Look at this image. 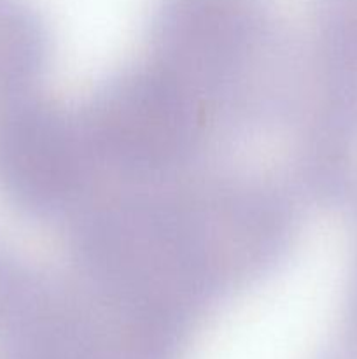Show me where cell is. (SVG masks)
<instances>
[{"mask_svg": "<svg viewBox=\"0 0 357 359\" xmlns=\"http://www.w3.org/2000/svg\"><path fill=\"white\" fill-rule=\"evenodd\" d=\"M203 125L202 102L156 63L111 77L80 116L93 160L136 177L184 163Z\"/></svg>", "mask_w": 357, "mask_h": 359, "instance_id": "6da1fadb", "label": "cell"}, {"mask_svg": "<svg viewBox=\"0 0 357 359\" xmlns=\"http://www.w3.org/2000/svg\"><path fill=\"white\" fill-rule=\"evenodd\" d=\"M273 27L272 0H160L154 62L209 107L254 65Z\"/></svg>", "mask_w": 357, "mask_h": 359, "instance_id": "7a4b0ae2", "label": "cell"}, {"mask_svg": "<svg viewBox=\"0 0 357 359\" xmlns=\"http://www.w3.org/2000/svg\"><path fill=\"white\" fill-rule=\"evenodd\" d=\"M91 165L80 119L24 93L0 109V189L21 212L49 219L76 205Z\"/></svg>", "mask_w": 357, "mask_h": 359, "instance_id": "3957f363", "label": "cell"}, {"mask_svg": "<svg viewBox=\"0 0 357 359\" xmlns=\"http://www.w3.org/2000/svg\"><path fill=\"white\" fill-rule=\"evenodd\" d=\"M178 200L216 297L265 272L286 248L289 210L273 193L234 186Z\"/></svg>", "mask_w": 357, "mask_h": 359, "instance_id": "277c9868", "label": "cell"}, {"mask_svg": "<svg viewBox=\"0 0 357 359\" xmlns=\"http://www.w3.org/2000/svg\"><path fill=\"white\" fill-rule=\"evenodd\" d=\"M48 60V34L27 0H0V97L23 95Z\"/></svg>", "mask_w": 357, "mask_h": 359, "instance_id": "5b68a950", "label": "cell"}, {"mask_svg": "<svg viewBox=\"0 0 357 359\" xmlns=\"http://www.w3.org/2000/svg\"><path fill=\"white\" fill-rule=\"evenodd\" d=\"M49 284L51 280L0 245V342L30 318Z\"/></svg>", "mask_w": 357, "mask_h": 359, "instance_id": "8992f818", "label": "cell"}, {"mask_svg": "<svg viewBox=\"0 0 357 359\" xmlns=\"http://www.w3.org/2000/svg\"><path fill=\"white\" fill-rule=\"evenodd\" d=\"M345 340L357 346V256L356 265H354L352 286H350L349 309H346V333Z\"/></svg>", "mask_w": 357, "mask_h": 359, "instance_id": "52a82bcc", "label": "cell"}, {"mask_svg": "<svg viewBox=\"0 0 357 359\" xmlns=\"http://www.w3.org/2000/svg\"><path fill=\"white\" fill-rule=\"evenodd\" d=\"M321 359H357V346L343 339L338 346L331 347Z\"/></svg>", "mask_w": 357, "mask_h": 359, "instance_id": "ba28073f", "label": "cell"}]
</instances>
